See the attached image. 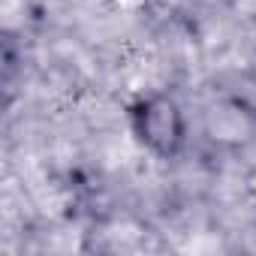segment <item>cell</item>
Here are the masks:
<instances>
[{
    "label": "cell",
    "instance_id": "1",
    "mask_svg": "<svg viewBox=\"0 0 256 256\" xmlns=\"http://www.w3.org/2000/svg\"><path fill=\"white\" fill-rule=\"evenodd\" d=\"M126 120L136 145L157 160H175L187 148L184 106L166 90H148L133 100L126 108Z\"/></svg>",
    "mask_w": 256,
    "mask_h": 256
}]
</instances>
